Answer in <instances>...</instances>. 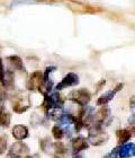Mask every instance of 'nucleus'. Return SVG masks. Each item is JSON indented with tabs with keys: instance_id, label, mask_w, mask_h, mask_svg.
I'll list each match as a JSON object with an SVG mask.
<instances>
[{
	"instance_id": "nucleus-16",
	"label": "nucleus",
	"mask_w": 135,
	"mask_h": 158,
	"mask_svg": "<svg viewBox=\"0 0 135 158\" xmlns=\"http://www.w3.org/2000/svg\"><path fill=\"white\" fill-rule=\"evenodd\" d=\"M10 114L6 111H2L0 114V127L1 128H8L10 124Z\"/></svg>"
},
{
	"instance_id": "nucleus-10",
	"label": "nucleus",
	"mask_w": 135,
	"mask_h": 158,
	"mask_svg": "<svg viewBox=\"0 0 135 158\" xmlns=\"http://www.w3.org/2000/svg\"><path fill=\"white\" fill-rule=\"evenodd\" d=\"M13 135L17 140H24L28 137V129H27V127L22 124L15 125L13 129Z\"/></svg>"
},
{
	"instance_id": "nucleus-8",
	"label": "nucleus",
	"mask_w": 135,
	"mask_h": 158,
	"mask_svg": "<svg viewBox=\"0 0 135 158\" xmlns=\"http://www.w3.org/2000/svg\"><path fill=\"white\" fill-rule=\"evenodd\" d=\"M71 145H72V150L74 152V155H77L78 152H82L85 149H88V147H89L88 141L82 137H77V138L72 139Z\"/></svg>"
},
{
	"instance_id": "nucleus-29",
	"label": "nucleus",
	"mask_w": 135,
	"mask_h": 158,
	"mask_svg": "<svg viewBox=\"0 0 135 158\" xmlns=\"http://www.w3.org/2000/svg\"><path fill=\"white\" fill-rule=\"evenodd\" d=\"M73 158H83L81 155H79V154H77V155H73Z\"/></svg>"
},
{
	"instance_id": "nucleus-4",
	"label": "nucleus",
	"mask_w": 135,
	"mask_h": 158,
	"mask_svg": "<svg viewBox=\"0 0 135 158\" xmlns=\"http://www.w3.org/2000/svg\"><path fill=\"white\" fill-rule=\"evenodd\" d=\"M30 154V148L26 143L22 141H17L11 145L9 148V152L7 155V158H22Z\"/></svg>"
},
{
	"instance_id": "nucleus-26",
	"label": "nucleus",
	"mask_w": 135,
	"mask_h": 158,
	"mask_svg": "<svg viewBox=\"0 0 135 158\" xmlns=\"http://www.w3.org/2000/svg\"><path fill=\"white\" fill-rule=\"evenodd\" d=\"M123 86H124L123 84H118V85H117V86L115 87V92H116V93L119 92V90H121V89L123 88Z\"/></svg>"
},
{
	"instance_id": "nucleus-5",
	"label": "nucleus",
	"mask_w": 135,
	"mask_h": 158,
	"mask_svg": "<svg viewBox=\"0 0 135 158\" xmlns=\"http://www.w3.org/2000/svg\"><path fill=\"white\" fill-rule=\"evenodd\" d=\"M43 86V73L41 71H34L28 78L27 81V89L28 90H35L37 89L40 92V89Z\"/></svg>"
},
{
	"instance_id": "nucleus-18",
	"label": "nucleus",
	"mask_w": 135,
	"mask_h": 158,
	"mask_svg": "<svg viewBox=\"0 0 135 158\" xmlns=\"http://www.w3.org/2000/svg\"><path fill=\"white\" fill-rule=\"evenodd\" d=\"M52 135L56 140H60V139H62L64 137V132L59 125H54L52 128Z\"/></svg>"
},
{
	"instance_id": "nucleus-20",
	"label": "nucleus",
	"mask_w": 135,
	"mask_h": 158,
	"mask_svg": "<svg viewBox=\"0 0 135 158\" xmlns=\"http://www.w3.org/2000/svg\"><path fill=\"white\" fill-rule=\"evenodd\" d=\"M7 149V137L0 135V155H2Z\"/></svg>"
},
{
	"instance_id": "nucleus-7",
	"label": "nucleus",
	"mask_w": 135,
	"mask_h": 158,
	"mask_svg": "<svg viewBox=\"0 0 135 158\" xmlns=\"http://www.w3.org/2000/svg\"><path fill=\"white\" fill-rule=\"evenodd\" d=\"M109 113H110V110H109L108 107H106V106H104V107H101L100 110H98V111L96 112L95 115H93V124L100 125V127H101V125L105 123L106 120H107V118L109 116Z\"/></svg>"
},
{
	"instance_id": "nucleus-17",
	"label": "nucleus",
	"mask_w": 135,
	"mask_h": 158,
	"mask_svg": "<svg viewBox=\"0 0 135 158\" xmlns=\"http://www.w3.org/2000/svg\"><path fill=\"white\" fill-rule=\"evenodd\" d=\"M53 148H54V150H55L56 156L58 155H64V154H66V152H68L66 145L62 143V142H55V143L53 145Z\"/></svg>"
},
{
	"instance_id": "nucleus-28",
	"label": "nucleus",
	"mask_w": 135,
	"mask_h": 158,
	"mask_svg": "<svg viewBox=\"0 0 135 158\" xmlns=\"http://www.w3.org/2000/svg\"><path fill=\"white\" fill-rule=\"evenodd\" d=\"M26 158H40V156L37 155V154H35V155H32V156H27Z\"/></svg>"
},
{
	"instance_id": "nucleus-23",
	"label": "nucleus",
	"mask_w": 135,
	"mask_h": 158,
	"mask_svg": "<svg viewBox=\"0 0 135 158\" xmlns=\"http://www.w3.org/2000/svg\"><path fill=\"white\" fill-rule=\"evenodd\" d=\"M3 73H5V71H3V64H2V60H1V58H0V81H1V80H2Z\"/></svg>"
},
{
	"instance_id": "nucleus-19",
	"label": "nucleus",
	"mask_w": 135,
	"mask_h": 158,
	"mask_svg": "<svg viewBox=\"0 0 135 158\" xmlns=\"http://www.w3.org/2000/svg\"><path fill=\"white\" fill-rule=\"evenodd\" d=\"M51 146H52L51 145V140H50L49 138H44V139H42V140H40V147L43 152H50Z\"/></svg>"
},
{
	"instance_id": "nucleus-9",
	"label": "nucleus",
	"mask_w": 135,
	"mask_h": 158,
	"mask_svg": "<svg viewBox=\"0 0 135 158\" xmlns=\"http://www.w3.org/2000/svg\"><path fill=\"white\" fill-rule=\"evenodd\" d=\"M135 156V143H125L119 146V156L121 158H131Z\"/></svg>"
},
{
	"instance_id": "nucleus-2",
	"label": "nucleus",
	"mask_w": 135,
	"mask_h": 158,
	"mask_svg": "<svg viewBox=\"0 0 135 158\" xmlns=\"http://www.w3.org/2000/svg\"><path fill=\"white\" fill-rule=\"evenodd\" d=\"M30 102L28 98V95L18 93L13 99V110L16 113H24L30 109Z\"/></svg>"
},
{
	"instance_id": "nucleus-11",
	"label": "nucleus",
	"mask_w": 135,
	"mask_h": 158,
	"mask_svg": "<svg viewBox=\"0 0 135 158\" xmlns=\"http://www.w3.org/2000/svg\"><path fill=\"white\" fill-rule=\"evenodd\" d=\"M132 135H131V131L127 130V129H121V130H117L116 131V138H117V143L118 145H125L126 142L131 139Z\"/></svg>"
},
{
	"instance_id": "nucleus-1",
	"label": "nucleus",
	"mask_w": 135,
	"mask_h": 158,
	"mask_svg": "<svg viewBox=\"0 0 135 158\" xmlns=\"http://www.w3.org/2000/svg\"><path fill=\"white\" fill-rule=\"evenodd\" d=\"M108 135L106 132L102 131L100 125L92 124L89 127V135H88V141L93 146H100L104 145L108 141Z\"/></svg>"
},
{
	"instance_id": "nucleus-6",
	"label": "nucleus",
	"mask_w": 135,
	"mask_h": 158,
	"mask_svg": "<svg viewBox=\"0 0 135 158\" xmlns=\"http://www.w3.org/2000/svg\"><path fill=\"white\" fill-rule=\"evenodd\" d=\"M79 84V77L78 75L74 73H69L66 76L63 77V79L56 85V89L58 90H61L63 88H66V87H72V86H76Z\"/></svg>"
},
{
	"instance_id": "nucleus-14",
	"label": "nucleus",
	"mask_w": 135,
	"mask_h": 158,
	"mask_svg": "<svg viewBox=\"0 0 135 158\" xmlns=\"http://www.w3.org/2000/svg\"><path fill=\"white\" fill-rule=\"evenodd\" d=\"M115 94H116L115 89H113V90H108V92L105 93L104 95H101L98 99H97V105H99V106L106 105L107 103H109L113 98H114Z\"/></svg>"
},
{
	"instance_id": "nucleus-24",
	"label": "nucleus",
	"mask_w": 135,
	"mask_h": 158,
	"mask_svg": "<svg viewBox=\"0 0 135 158\" xmlns=\"http://www.w3.org/2000/svg\"><path fill=\"white\" fill-rule=\"evenodd\" d=\"M105 84H106V80H105V79L100 80V82H99L98 85H97V92H98V90H100V88H101L102 86H105Z\"/></svg>"
},
{
	"instance_id": "nucleus-21",
	"label": "nucleus",
	"mask_w": 135,
	"mask_h": 158,
	"mask_svg": "<svg viewBox=\"0 0 135 158\" xmlns=\"http://www.w3.org/2000/svg\"><path fill=\"white\" fill-rule=\"evenodd\" d=\"M6 98H7V93L5 90V87L0 85V105L6 101Z\"/></svg>"
},
{
	"instance_id": "nucleus-22",
	"label": "nucleus",
	"mask_w": 135,
	"mask_h": 158,
	"mask_svg": "<svg viewBox=\"0 0 135 158\" xmlns=\"http://www.w3.org/2000/svg\"><path fill=\"white\" fill-rule=\"evenodd\" d=\"M118 156H119V146L113 149L112 152H110V154L107 156V158H117Z\"/></svg>"
},
{
	"instance_id": "nucleus-30",
	"label": "nucleus",
	"mask_w": 135,
	"mask_h": 158,
	"mask_svg": "<svg viewBox=\"0 0 135 158\" xmlns=\"http://www.w3.org/2000/svg\"><path fill=\"white\" fill-rule=\"evenodd\" d=\"M3 110H2V107H1V105H0V114H1V112H2Z\"/></svg>"
},
{
	"instance_id": "nucleus-12",
	"label": "nucleus",
	"mask_w": 135,
	"mask_h": 158,
	"mask_svg": "<svg viewBox=\"0 0 135 158\" xmlns=\"http://www.w3.org/2000/svg\"><path fill=\"white\" fill-rule=\"evenodd\" d=\"M7 61L9 62V64L13 67L14 69L19 70V71H25V67H24V63L22 61L19 56H10L7 58Z\"/></svg>"
},
{
	"instance_id": "nucleus-3",
	"label": "nucleus",
	"mask_w": 135,
	"mask_h": 158,
	"mask_svg": "<svg viewBox=\"0 0 135 158\" xmlns=\"http://www.w3.org/2000/svg\"><path fill=\"white\" fill-rule=\"evenodd\" d=\"M90 98H91L90 93L85 88L72 90L69 94L70 101H72V102H74L76 104H78L80 106H86L90 102Z\"/></svg>"
},
{
	"instance_id": "nucleus-15",
	"label": "nucleus",
	"mask_w": 135,
	"mask_h": 158,
	"mask_svg": "<svg viewBox=\"0 0 135 158\" xmlns=\"http://www.w3.org/2000/svg\"><path fill=\"white\" fill-rule=\"evenodd\" d=\"M50 97H51V102H52L53 109L59 110V109H61L63 106V104H64V99L59 95V93H54V94H52Z\"/></svg>"
},
{
	"instance_id": "nucleus-25",
	"label": "nucleus",
	"mask_w": 135,
	"mask_h": 158,
	"mask_svg": "<svg viewBox=\"0 0 135 158\" xmlns=\"http://www.w3.org/2000/svg\"><path fill=\"white\" fill-rule=\"evenodd\" d=\"M129 105H131V107H132V109H135V96H134V97H132V98H131V102H129Z\"/></svg>"
},
{
	"instance_id": "nucleus-27",
	"label": "nucleus",
	"mask_w": 135,
	"mask_h": 158,
	"mask_svg": "<svg viewBox=\"0 0 135 158\" xmlns=\"http://www.w3.org/2000/svg\"><path fill=\"white\" fill-rule=\"evenodd\" d=\"M129 131H131V135H134V137H135V123L133 124V127L131 128V130H129Z\"/></svg>"
},
{
	"instance_id": "nucleus-13",
	"label": "nucleus",
	"mask_w": 135,
	"mask_h": 158,
	"mask_svg": "<svg viewBox=\"0 0 135 158\" xmlns=\"http://www.w3.org/2000/svg\"><path fill=\"white\" fill-rule=\"evenodd\" d=\"M14 73L11 70H7L3 73L2 80H1V84L5 88H11L14 86Z\"/></svg>"
}]
</instances>
